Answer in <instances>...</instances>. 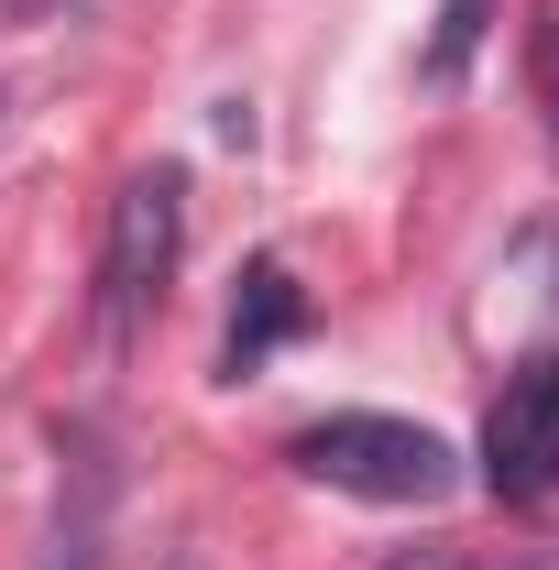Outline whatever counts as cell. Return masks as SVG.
Segmentation results:
<instances>
[{
    "label": "cell",
    "mask_w": 559,
    "mask_h": 570,
    "mask_svg": "<svg viewBox=\"0 0 559 570\" xmlns=\"http://www.w3.org/2000/svg\"><path fill=\"white\" fill-rule=\"evenodd\" d=\"M527 88H538V121L559 142V0H538V22H527Z\"/></svg>",
    "instance_id": "52a82bcc"
},
{
    "label": "cell",
    "mask_w": 559,
    "mask_h": 570,
    "mask_svg": "<svg viewBox=\"0 0 559 570\" xmlns=\"http://www.w3.org/2000/svg\"><path fill=\"white\" fill-rule=\"evenodd\" d=\"M176 253H187V176L176 165H143L133 187L110 198V242H99V341H121L143 307L165 296Z\"/></svg>",
    "instance_id": "7a4b0ae2"
},
{
    "label": "cell",
    "mask_w": 559,
    "mask_h": 570,
    "mask_svg": "<svg viewBox=\"0 0 559 570\" xmlns=\"http://www.w3.org/2000/svg\"><path fill=\"white\" fill-rule=\"evenodd\" d=\"M483 33H493V0H439V33H428V77H439V88H461V77H472V56H483Z\"/></svg>",
    "instance_id": "8992f818"
},
{
    "label": "cell",
    "mask_w": 559,
    "mask_h": 570,
    "mask_svg": "<svg viewBox=\"0 0 559 570\" xmlns=\"http://www.w3.org/2000/svg\"><path fill=\"white\" fill-rule=\"evenodd\" d=\"M483 483L504 504H549L559 494V362L504 373V395H493V417H483Z\"/></svg>",
    "instance_id": "3957f363"
},
{
    "label": "cell",
    "mask_w": 559,
    "mask_h": 570,
    "mask_svg": "<svg viewBox=\"0 0 559 570\" xmlns=\"http://www.w3.org/2000/svg\"><path fill=\"white\" fill-rule=\"evenodd\" d=\"M176 570H209V560H176Z\"/></svg>",
    "instance_id": "9c48e42d"
},
{
    "label": "cell",
    "mask_w": 559,
    "mask_h": 570,
    "mask_svg": "<svg viewBox=\"0 0 559 570\" xmlns=\"http://www.w3.org/2000/svg\"><path fill=\"white\" fill-rule=\"evenodd\" d=\"M99 515H110V472H99V439L77 428V494L56 527V570H99Z\"/></svg>",
    "instance_id": "5b68a950"
},
{
    "label": "cell",
    "mask_w": 559,
    "mask_h": 570,
    "mask_svg": "<svg viewBox=\"0 0 559 570\" xmlns=\"http://www.w3.org/2000/svg\"><path fill=\"white\" fill-rule=\"evenodd\" d=\"M384 570H559V549H395Z\"/></svg>",
    "instance_id": "ba28073f"
},
{
    "label": "cell",
    "mask_w": 559,
    "mask_h": 570,
    "mask_svg": "<svg viewBox=\"0 0 559 570\" xmlns=\"http://www.w3.org/2000/svg\"><path fill=\"white\" fill-rule=\"evenodd\" d=\"M285 461L351 504H450L461 494V450L418 417H384V406H341V417L296 428Z\"/></svg>",
    "instance_id": "6da1fadb"
},
{
    "label": "cell",
    "mask_w": 559,
    "mask_h": 570,
    "mask_svg": "<svg viewBox=\"0 0 559 570\" xmlns=\"http://www.w3.org/2000/svg\"><path fill=\"white\" fill-rule=\"evenodd\" d=\"M296 330H307V285L285 275L275 253H264V264H242L231 330H219V373H231V384H242V373H264V362H275L285 341H296Z\"/></svg>",
    "instance_id": "277c9868"
}]
</instances>
